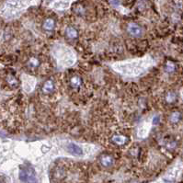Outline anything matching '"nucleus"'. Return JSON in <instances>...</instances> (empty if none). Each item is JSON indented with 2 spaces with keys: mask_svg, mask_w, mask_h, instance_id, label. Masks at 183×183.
<instances>
[{
  "mask_svg": "<svg viewBox=\"0 0 183 183\" xmlns=\"http://www.w3.org/2000/svg\"><path fill=\"white\" fill-rule=\"evenodd\" d=\"M127 30L133 37H140L143 34V29L136 23H130L127 26Z\"/></svg>",
  "mask_w": 183,
  "mask_h": 183,
  "instance_id": "obj_2",
  "label": "nucleus"
},
{
  "mask_svg": "<svg viewBox=\"0 0 183 183\" xmlns=\"http://www.w3.org/2000/svg\"><path fill=\"white\" fill-rule=\"evenodd\" d=\"M180 119H181V113L178 112V111L173 112V113L171 114V116H170V121H171L172 123H177V122H179Z\"/></svg>",
  "mask_w": 183,
  "mask_h": 183,
  "instance_id": "obj_10",
  "label": "nucleus"
},
{
  "mask_svg": "<svg viewBox=\"0 0 183 183\" xmlns=\"http://www.w3.org/2000/svg\"><path fill=\"white\" fill-rule=\"evenodd\" d=\"M53 87H54L53 82H52V80H48V81H46V82L43 84L42 91H43L45 94H49V93H51L52 90H53Z\"/></svg>",
  "mask_w": 183,
  "mask_h": 183,
  "instance_id": "obj_6",
  "label": "nucleus"
},
{
  "mask_svg": "<svg viewBox=\"0 0 183 183\" xmlns=\"http://www.w3.org/2000/svg\"><path fill=\"white\" fill-rule=\"evenodd\" d=\"M42 28L44 30L46 31H52L55 28V20L52 19V18H48L46 19L44 21H43V24H42Z\"/></svg>",
  "mask_w": 183,
  "mask_h": 183,
  "instance_id": "obj_3",
  "label": "nucleus"
},
{
  "mask_svg": "<svg viewBox=\"0 0 183 183\" xmlns=\"http://www.w3.org/2000/svg\"><path fill=\"white\" fill-rule=\"evenodd\" d=\"M39 60L37 59V58H35V57H32L29 61V66L30 67H32V68H35V67H37L38 65H39Z\"/></svg>",
  "mask_w": 183,
  "mask_h": 183,
  "instance_id": "obj_11",
  "label": "nucleus"
},
{
  "mask_svg": "<svg viewBox=\"0 0 183 183\" xmlns=\"http://www.w3.org/2000/svg\"><path fill=\"white\" fill-rule=\"evenodd\" d=\"M112 141H113V143H115L119 145H122L127 142V137H125L123 135H114L112 137Z\"/></svg>",
  "mask_w": 183,
  "mask_h": 183,
  "instance_id": "obj_8",
  "label": "nucleus"
},
{
  "mask_svg": "<svg viewBox=\"0 0 183 183\" xmlns=\"http://www.w3.org/2000/svg\"><path fill=\"white\" fill-rule=\"evenodd\" d=\"M175 100H176V95L173 92H169L167 96V101L170 103V102H173Z\"/></svg>",
  "mask_w": 183,
  "mask_h": 183,
  "instance_id": "obj_13",
  "label": "nucleus"
},
{
  "mask_svg": "<svg viewBox=\"0 0 183 183\" xmlns=\"http://www.w3.org/2000/svg\"><path fill=\"white\" fill-rule=\"evenodd\" d=\"M65 34H66V37L69 38V39H76L78 35V30L74 28V27H68L65 30Z\"/></svg>",
  "mask_w": 183,
  "mask_h": 183,
  "instance_id": "obj_5",
  "label": "nucleus"
},
{
  "mask_svg": "<svg viewBox=\"0 0 183 183\" xmlns=\"http://www.w3.org/2000/svg\"><path fill=\"white\" fill-rule=\"evenodd\" d=\"M7 81H8V84H9L12 87H15L18 86V81H17V79L15 78H13V77H11V76L8 78Z\"/></svg>",
  "mask_w": 183,
  "mask_h": 183,
  "instance_id": "obj_12",
  "label": "nucleus"
},
{
  "mask_svg": "<svg viewBox=\"0 0 183 183\" xmlns=\"http://www.w3.org/2000/svg\"><path fill=\"white\" fill-rule=\"evenodd\" d=\"M20 178L23 183H36L37 178L34 170L31 167H25L20 174Z\"/></svg>",
  "mask_w": 183,
  "mask_h": 183,
  "instance_id": "obj_1",
  "label": "nucleus"
},
{
  "mask_svg": "<svg viewBox=\"0 0 183 183\" xmlns=\"http://www.w3.org/2000/svg\"><path fill=\"white\" fill-rule=\"evenodd\" d=\"M100 163L105 167H109L113 164V158L110 156H102L100 157Z\"/></svg>",
  "mask_w": 183,
  "mask_h": 183,
  "instance_id": "obj_7",
  "label": "nucleus"
},
{
  "mask_svg": "<svg viewBox=\"0 0 183 183\" xmlns=\"http://www.w3.org/2000/svg\"><path fill=\"white\" fill-rule=\"evenodd\" d=\"M67 148H68V151L71 154L75 155V156H82L83 155L82 149L79 147L78 145H77L75 144H69L68 146H67Z\"/></svg>",
  "mask_w": 183,
  "mask_h": 183,
  "instance_id": "obj_4",
  "label": "nucleus"
},
{
  "mask_svg": "<svg viewBox=\"0 0 183 183\" xmlns=\"http://www.w3.org/2000/svg\"><path fill=\"white\" fill-rule=\"evenodd\" d=\"M81 83H82V80L78 76H75V77H73L72 78L70 79V85L72 86L73 88L79 87L81 86Z\"/></svg>",
  "mask_w": 183,
  "mask_h": 183,
  "instance_id": "obj_9",
  "label": "nucleus"
},
{
  "mask_svg": "<svg viewBox=\"0 0 183 183\" xmlns=\"http://www.w3.org/2000/svg\"><path fill=\"white\" fill-rule=\"evenodd\" d=\"M174 68H175L174 65H173L172 63L168 62V63H167V70L168 72H171V71H173V70H174Z\"/></svg>",
  "mask_w": 183,
  "mask_h": 183,
  "instance_id": "obj_14",
  "label": "nucleus"
}]
</instances>
